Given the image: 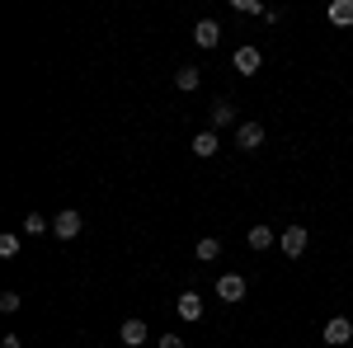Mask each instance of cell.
Returning a JSON list of instances; mask_svg holds the SVG:
<instances>
[{
    "mask_svg": "<svg viewBox=\"0 0 353 348\" xmlns=\"http://www.w3.org/2000/svg\"><path fill=\"white\" fill-rule=\"evenodd\" d=\"M231 66H236L241 76H254V71L264 66V52H259L254 43H245V48H236V57H231Z\"/></svg>",
    "mask_w": 353,
    "mask_h": 348,
    "instance_id": "cell-4",
    "label": "cell"
},
{
    "mask_svg": "<svg viewBox=\"0 0 353 348\" xmlns=\"http://www.w3.org/2000/svg\"><path fill=\"white\" fill-rule=\"evenodd\" d=\"M156 348H189V339H179V334H161V344Z\"/></svg>",
    "mask_w": 353,
    "mask_h": 348,
    "instance_id": "cell-20",
    "label": "cell"
},
{
    "mask_svg": "<svg viewBox=\"0 0 353 348\" xmlns=\"http://www.w3.org/2000/svg\"><path fill=\"white\" fill-rule=\"evenodd\" d=\"M81 231H85V221H81V212H71V207H66V212H61V216L52 221V236H57L61 245H66V240H76Z\"/></svg>",
    "mask_w": 353,
    "mask_h": 348,
    "instance_id": "cell-2",
    "label": "cell"
},
{
    "mask_svg": "<svg viewBox=\"0 0 353 348\" xmlns=\"http://www.w3.org/2000/svg\"><path fill=\"white\" fill-rule=\"evenodd\" d=\"M349 339H353V320H349V316H330V320H325V344L330 348H344Z\"/></svg>",
    "mask_w": 353,
    "mask_h": 348,
    "instance_id": "cell-3",
    "label": "cell"
},
{
    "mask_svg": "<svg viewBox=\"0 0 353 348\" xmlns=\"http://www.w3.org/2000/svg\"><path fill=\"white\" fill-rule=\"evenodd\" d=\"M19 306H24V296H19V292H5V296H0V311H5V316H14Z\"/></svg>",
    "mask_w": 353,
    "mask_h": 348,
    "instance_id": "cell-18",
    "label": "cell"
},
{
    "mask_svg": "<svg viewBox=\"0 0 353 348\" xmlns=\"http://www.w3.org/2000/svg\"><path fill=\"white\" fill-rule=\"evenodd\" d=\"M118 339L128 348H146V339H151V329H146V320H123V329H118Z\"/></svg>",
    "mask_w": 353,
    "mask_h": 348,
    "instance_id": "cell-7",
    "label": "cell"
},
{
    "mask_svg": "<svg viewBox=\"0 0 353 348\" xmlns=\"http://www.w3.org/2000/svg\"><path fill=\"white\" fill-rule=\"evenodd\" d=\"M236 10H241V14H269L259 0H236Z\"/></svg>",
    "mask_w": 353,
    "mask_h": 348,
    "instance_id": "cell-19",
    "label": "cell"
},
{
    "mask_svg": "<svg viewBox=\"0 0 353 348\" xmlns=\"http://www.w3.org/2000/svg\"><path fill=\"white\" fill-rule=\"evenodd\" d=\"M174 85H179V90L189 94V90H198V85H203V71H198V66H179V76H174Z\"/></svg>",
    "mask_w": 353,
    "mask_h": 348,
    "instance_id": "cell-15",
    "label": "cell"
},
{
    "mask_svg": "<svg viewBox=\"0 0 353 348\" xmlns=\"http://www.w3.org/2000/svg\"><path fill=\"white\" fill-rule=\"evenodd\" d=\"M259 146H264V127H259V123H241V127H236V151H250V156H254Z\"/></svg>",
    "mask_w": 353,
    "mask_h": 348,
    "instance_id": "cell-5",
    "label": "cell"
},
{
    "mask_svg": "<svg viewBox=\"0 0 353 348\" xmlns=\"http://www.w3.org/2000/svg\"><path fill=\"white\" fill-rule=\"evenodd\" d=\"M330 24L353 28V0H330Z\"/></svg>",
    "mask_w": 353,
    "mask_h": 348,
    "instance_id": "cell-12",
    "label": "cell"
},
{
    "mask_svg": "<svg viewBox=\"0 0 353 348\" xmlns=\"http://www.w3.org/2000/svg\"><path fill=\"white\" fill-rule=\"evenodd\" d=\"M193 43H198V48H217L221 43V24L217 19H198V24H193Z\"/></svg>",
    "mask_w": 353,
    "mask_h": 348,
    "instance_id": "cell-8",
    "label": "cell"
},
{
    "mask_svg": "<svg viewBox=\"0 0 353 348\" xmlns=\"http://www.w3.org/2000/svg\"><path fill=\"white\" fill-rule=\"evenodd\" d=\"M179 320H203V296L193 292H179Z\"/></svg>",
    "mask_w": 353,
    "mask_h": 348,
    "instance_id": "cell-11",
    "label": "cell"
},
{
    "mask_svg": "<svg viewBox=\"0 0 353 348\" xmlns=\"http://www.w3.org/2000/svg\"><path fill=\"white\" fill-rule=\"evenodd\" d=\"M306 245H311V231H306V226H288V231L278 236V249H283L288 259H301V254H306Z\"/></svg>",
    "mask_w": 353,
    "mask_h": 348,
    "instance_id": "cell-1",
    "label": "cell"
},
{
    "mask_svg": "<svg viewBox=\"0 0 353 348\" xmlns=\"http://www.w3.org/2000/svg\"><path fill=\"white\" fill-rule=\"evenodd\" d=\"M0 348H24V339H19V334H5V339H0Z\"/></svg>",
    "mask_w": 353,
    "mask_h": 348,
    "instance_id": "cell-21",
    "label": "cell"
},
{
    "mask_svg": "<svg viewBox=\"0 0 353 348\" xmlns=\"http://www.w3.org/2000/svg\"><path fill=\"white\" fill-rule=\"evenodd\" d=\"M14 254H19V236L5 231V236H0V259H14Z\"/></svg>",
    "mask_w": 353,
    "mask_h": 348,
    "instance_id": "cell-17",
    "label": "cell"
},
{
    "mask_svg": "<svg viewBox=\"0 0 353 348\" xmlns=\"http://www.w3.org/2000/svg\"><path fill=\"white\" fill-rule=\"evenodd\" d=\"M217 151H221V141H217V132H212V127L193 136V156H198V161H212Z\"/></svg>",
    "mask_w": 353,
    "mask_h": 348,
    "instance_id": "cell-9",
    "label": "cell"
},
{
    "mask_svg": "<svg viewBox=\"0 0 353 348\" xmlns=\"http://www.w3.org/2000/svg\"><path fill=\"white\" fill-rule=\"evenodd\" d=\"M245 240H250V249H273V245H278V231H273V226H250Z\"/></svg>",
    "mask_w": 353,
    "mask_h": 348,
    "instance_id": "cell-13",
    "label": "cell"
},
{
    "mask_svg": "<svg viewBox=\"0 0 353 348\" xmlns=\"http://www.w3.org/2000/svg\"><path fill=\"white\" fill-rule=\"evenodd\" d=\"M217 301H245V278L241 273H221L217 278Z\"/></svg>",
    "mask_w": 353,
    "mask_h": 348,
    "instance_id": "cell-6",
    "label": "cell"
},
{
    "mask_svg": "<svg viewBox=\"0 0 353 348\" xmlns=\"http://www.w3.org/2000/svg\"><path fill=\"white\" fill-rule=\"evenodd\" d=\"M217 127H241V123H236V104H231V99H217V104H212V132H217Z\"/></svg>",
    "mask_w": 353,
    "mask_h": 348,
    "instance_id": "cell-10",
    "label": "cell"
},
{
    "mask_svg": "<svg viewBox=\"0 0 353 348\" xmlns=\"http://www.w3.org/2000/svg\"><path fill=\"white\" fill-rule=\"evenodd\" d=\"M193 254H198V264H212V259H221V240H217V236H208V240H198Z\"/></svg>",
    "mask_w": 353,
    "mask_h": 348,
    "instance_id": "cell-14",
    "label": "cell"
},
{
    "mask_svg": "<svg viewBox=\"0 0 353 348\" xmlns=\"http://www.w3.org/2000/svg\"><path fill=\"white\" fill-rule=\"evenodd\" d=\"M24 231H28V236H43V231H52V221H48V216H38V212H28L24 216Z\"/></svg>",
    "mask_w": 353,
    "mask_h": 348,
    "instance_id": "cell-16",
    "label": "cell"
}]
</instances>
